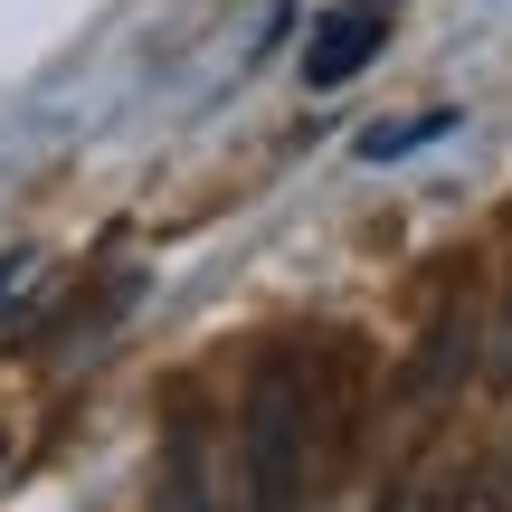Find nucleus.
I'll return each mask as SVG.
<instances>
[{"label":"nucleus","instance_id":"nucleus-10","mask_svg":"<svg viewBox=\"0 0 512 512\" xmlns=\"http://www.w3.org/2000/svg\"><path fill=\"white\" fill-rule=\"evenodd\" d=\"M380 10H389V0H380Z\"/></svg>","mask_w":512,"mask_h":512},{"label":"nucleus","instance_id":"nucleus-6","mask_svg":"<svg viewBox=\"0 0 512 512\" xmlns=\"http://www.w3.org/2000/svg\"><path fill=\"white\" fill-rule=\"evenodd\" d=\"M427 512H512V465H494V456L446 465V475L427 484Z\"/></svg>","mask_w":512,"mask_h":512},{"label":"nucleus","instance_id":"nucleus-7","mask_svg":"<svg viewBox=\"0 0 512 512\" xmlns=\"http://www.w3.org/2000/svg\"><path fill=\"white\" fill-rule=\"evenodd\" d=\"M446 124H456V114H418V124H370V133H361V162H389V152H418V143H437Z\"/></svg>","mask_w":512,"mask_h":512},{"label":"nucleus","instance_id":"nucleus-2","mask_svg":"<svg viewBox=\"0 0 512 512\" xmlns=\"http://www.w3.org/2000/svg\"><path fill=\"white\" fill-rule=\"evenodd\" d=\"M475 370H484V332L465 323V304H446L437 323L418 332L408 370H399V408H418V418H427V408H446L465 380H475Z\"/></svg>","mask_w":512,"mask_h":512},{"label":"nucleus","instance_id":"nucleus-1","mask_svg":"<svg viewBox=\"0 0 512 512\" xmlns=\"http://www.w3.org/2000/svg\"><path fill=\"white\" fill-rule=\"evenodd\" d=\"M238 475L247 512H313L332 484L323 408H313V351H266L238 408Z\"/></svg>","mask_w":512,"mask_h":512},{"label":"nucleus","instance_id":"nucleus-3","mask_svg":"<svg viewBox=\"0 0 512 512\" xmlns=\"http://www.w3.org/2000/svg\"><path fill=\"white\" fill-rule=\"evenodd\" d=\"M380 48H389V10L380 0H342V10L313 19V38H304V86H351Z\"/></svg>","mask_w":512,"mask_h":512},{"label":"nucleus","instance_id":"nucleus-4","mask_svg":"<svg viewBox=\"0 0 512 512\" xmlns=\"http://www.w3.org/2000/svg\"><path fill=\"white\" fill-rule=\"evenodd\" d=\"M162 512H238V494H228V475H219V446H209V427H181V437H171Z\"/></svg>","mask_w":512,"mask_h":512},{"label":"nucleus","instance_id":"nucleus-5","mask_svg":"<svg viewBox=\"0 0 512 512\" xmlns=\"http://www.w3.org/2000/svg\"><path fill=\"white\" fill-rule=\"evenodd\" d=\"M67 304V285H57V266L48 256H0V342H29L38 323H48V313Z\"/></svg>","mask_w":512,"mask_h":512},{"label":"nucleus","instance_id":"nucleus-9","mask_svg":"<svg viewBox=\"0 0 512 512\" xmlns=\"http://www.w3.org/2000/svg\"><path fill=\"white\" fill-rule=\"evenodd\" d=\"M370 512H427V484H408V475H389V494L370 503Z\"/></svg>","mask_w":512,"mask_h":512},{"label":"nucleus","instance_id":"nucleus-8","mask_svg":"<svg viewBox=\"0 0 512 512\" xmlns=\"http://www.w3.org/2000/svg\"><path fill=\"white\" fill-rule=\"evenodd\" d=\"M484 389H512V275L494 294V323H484Z\"/></svg>","mask_w":512,"mask_h":512}]
</instances>
